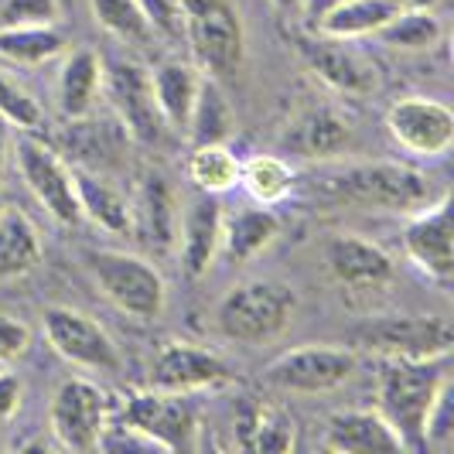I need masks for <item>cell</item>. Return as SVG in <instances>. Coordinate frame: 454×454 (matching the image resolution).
Masks as SVG:
<instances>
[{"label": "cell", "instance_id": "6da1fadb", "mask_svg": "<svg viewBox=\"0 0 454 454\" xmlns=\"http://www.w3.org/2000/svg\"><path fill=\"white\" fill-rule=\"evenodd\" d=\"M301 184V195L321 208H356V212H403L413 215L420 208L437 202L441 188L434 182L396 160H363V164H339L328 160L318 171H311Z\"/></svg>", "mask_w": 454, "mask_h": 454}, {"label": "cell", "instance_id": "7a4b0ae2", "mask_svg": "<svg viewBox=\"0 0 454 454\" xmlns=\"http://www.w3.org/2000/svg\"><path fill=\"white\" fill-rule=\"evenodd\" d=\"M448 359H383L380 380H376V400L380 413L389 427L400 434L407 451H424V424L434 410L441 389L451 383Z\"/></svg>", "mask_w": 454, "mask_h": 454}, {"label": "cell", "instance_id": "3957f363", "mask_svg": "<svg viewBox=\"0 0 454 454\" xmlns=\"http://www.w3.org/2000/svg\"><path fill=\"white\" fill-rule=\"evenodd\" d=\"M297 315V291L280 280H243L215 304V332L239 345L280 339Z\"/></svg>", "mask_w": 454, "mask_h": 454}, {"label": "cell", "instance_id": "277c9868", "mask_svg": "<svg viewBox=\"0 0 454 454\" xmlns=\"http://www.w3.org/2000/svg\"><path fill=\"white\" fill-rule=\"evenodd\" d=\"M86 270L116 311L137 321H158L164 315L168 284L151 260L123 250H90Z\"/></svg>", "mask_w": 454, "mask_h": 454}, {"label": "cell", "instance_id": "5b68a950", "mask_svg": "<svg viewBox=\"0 0 454 454\" xmlns=\"http://www.w3.org/2000/svg\"><path fill=\"white\" fill-rule=\"evenodd\" d=\"M184 42L202 72L212 79H226L239 72L247 55V31L232 0H182Z\"/></svg>", "mask_w": 454, "mask_h": 454}, {"label": "cell", "instance_id": "8992f818", "mask_svg": "<svg viewBox=\"0 0 454 454\" xmlns=\"http://www.w3.org/2000/svg\"><path fill=\"white\" fill-rule=\"evenodd\" d=\"M352 345L380 359H441L451 356L454 328L434 315H387L359 325Z\"/></svg>", "mask_w": 454, "mask_h": 454}, {"label": "cell", "instance_id": "52a82bcc", "mask_svg": "<svg viewBox=\"0 0 454 454\" xmlns=\"http://www.w3.org/2000/svg\"><path fill=\"white\" fill-rule=\"evenodd\" d=\"M356 365H359V356L348 345H297L267 365L263 383L280 393L318 396V393L345 387Z\"/></svg>", "mask_w": 454, "mask_h": 454}, {"label": "cell", "instance_id": "ba28073f", "mask_svg": "<svg viewBox=\"0 0 454 454\" xmlns=\"http://www.w3.org/2000/svg\"><path fill=\"white\" fill-rule=\"evenodd\" d=\"M48 427L66 451H96L110 427V396L92 380L72 376L51 393Z\"/></svg>", "mask_w": 454, "mask_h": 454}, {"label": "cell", "instance_id": "9c48e42d", "mask_svg": "<svg viewBox=\"0 0 454 454\" xmlns=\"http://www.w3.org/2000/svg\"><path fill=\"white\" fill-rule=\"evenodd\" d=\"M123 424L151 441L154 451H192L199 448V417L188 393H130L123 400Z\"/></svg>", "mask_w": 454, "mask_h": 454}, {"label": "cell", "instance_id": "30bf717a", "mask_svg": "<svg viewBox=\"0 0 454 454\" xmlns=\"http://www.w3.org/2000/svg\"><path fill=\"white\" fill-rule=\"evenodd\" d=\"M103 92L114 106L116 120L137 144L154 147L168 134V123L158 110L154 86H151V68H144L134 59H116L103 66Z\"/></svg>", "mask_w": 454, "mask_h": 454}, {"label": "cell", "instance_id": "8fae6325", "mask_svg": "<svg viewBox=\"0 0 454 454\" xmlns=\"http://www.w3.org/2000/svg\"><path fill=\"white\" fill-rule=\"evenodd\" d=\"M11 160L18 164L27 192L45 205V212L59 226H79L82 223L75 188H72V164L59 158L45 140L21 134L11 144Z\"/></svg>", "mask_w": 454, "mask_h": 454}, {"label": "cell", "instance_id": "7c38bea8", "mask_svg": "<svg viewBox=\"0 0 454 454\" xmlns=\"http://www.w3.org/2000/svg\"><path fill=\"white\" fill-rule=\"evenodd\" d=\"M48 345L66 359V363L90 369V372H120V348L106 335V328L90 315L66 308V304H51L42 315Z\"/></svg>", "mask_w": 454, "mask_h": 454}, {"label": "cell", "instance_id": "4fadbf2b", "mask_svg": "<svg viewBox=\"0 0 454 454\" xmlns=\"http://www.w3.org/2000/svg\"><path fill=\"white\" fill-rule=\"evenodd\" d=\"M236 369L226 356L192 345V341H164L151 363V389L164 393H202L229 387Z\"/></svg>", "mask_w": 454, "mask_h": 454}, {"label": "cell", "instance_id": "5bb4252c", "mask_svg": "<svg viewBox=\"0 0 454 454\" xmlns=\"http://www.w3.org/2000/svg\"><path fill=\"white\" fill-rule=\"evenodd\" d=\"M301 55V62L308 72L321 79L328 90L341 92V96H369L380 86L376 66L359 55L356 48L341 38H328V35H294L291 38Z\"/></svg>", "mask_w": 454, "mask_h": 454}, {"label": "cell", "instance_id": "9a60e30c", "mask_svg": "<svg viewBox=\"0 0 454 454\" xmlns=\"http://www.w3.org/2000/svg\"><path fill=\"white\" fill-rule=\"evenodd\" d=\"M387 127L403 151L420 158H444L454 144V114L427 96L396 99L387 114Z\"/></svg>", "mask_w": 454, "mask_h": 454}, {"label": "cell", "instance_id": "2e32d148", "mask_svg": "<svg viewBox=\"0 0 454 454\" xmlns=\"http://www.w3.org/2000/svg\"><path fill=\"white\" fill-rule=\"evenodd\" d=\"M403 250L417 270H424L434 284L448 287L454 277V226L451 199L441 195L427 208L413 212L403 232Z\"/></svg>", "mask_w": 454, "mask_h": 454}, {"label": "cell", "instance_id": "e0dca14e", "mask_svg": "<svg viewBox=\"0 0 454 454\" xmlns=\"http://www.w3.org/2000/svg\"><path fill=\"white\" fill-rule=\"evenodd\" d=\"M223 223L226 212L215 195L199 192L195 199L184 202V212H178V256L188 277H205L208 267L215 263L219 247H223Z\"/></svg>", "mask_w": 454, "mask_h": 454}, {"label": "cell", "instance_id": "ac0fdd59", "mask_svg": "<svg viewBox=\"0 0 454 454\" xmlns=\"http://www.w3.org/2000/svg\"><path fill=\"white\" fill-rule=\"evenodd\" d=\"M325 267L341 287H356V291L383 287L387 280H393V270H396L393 256L383 247L369 243L356 232H341L325 243Z\"/></svg>", "mask_w": 454, "mask_h": 454}, {"label": "cell", "instance_id": "d6986e66", "mask_svg": "<svg viewBox=\"0 0 454 454\" xmlns=\"http://www.w3.org/2000/svg\"><path fill=\"white\" fill-rule=\"evenodd\" d=\"M325 448L341 454H389L407 451L400 434L389 427L380 410H339L325 424Z\"/></svg>", "mask_w": 454, "mask_h": 454}, {"label": "cell", "instance_id": "ffe728a7", "mask_svg": "<svg viewBox=\"0 0 454 454\" xmlns=\"http://www.w3.org/2000/svg\"><path fill=\"white\" fill-rule=\"evenodd\" d=\"M352 120L335 106H308L287 127L284 144L311 160H335L352 147Z\"/></svg>", "mask_w": 454, "mask_h": 454}, {"label": "cell", "instance_id": "44dd1931", "mask_svg": "<svg viewBox=\"0 0 454 454\" xmlns=\"http://www.w3.org/2000/svg\"><path fill=\"white\" fill-rule=\"evenodd\" d=\"M178 195L164 171H144L134 202V229L140 226L144 239L158 253H168L178 236Z\"/></svg>", "mask_w": 454, "mask_h": 454}, {"label": "cell", "instance_id": "7402d4cb", "mask_svg": "<svg viewBox=\"0 0 454 454\" xmlns=\"http://www.w3.org/2000/svg\"><path fill=\"white\" fill-rule=\"evenodd\" d=\"M72 188L82 219H90L92 226L106 229L114 236L134 232V202L114 182H106L90 168H72Z\"/></svg>", "mask_w": 454, "mask_h": 454}, {"label": "cell", "instance_id": "603a6c76", "mask_svg": "<svg viewBox=\"0 0 454 454\" xmlns=\"http://www.w3.org/2000/svg\"><path fill=\"white\" fill-rule=\"evenodd\" d=\"M99 96H103V62L92 48H75L59 68L55 103L66 120H90Z\"/></svg>", "mask_w": 454, "mask_h": 454}, {"label": "cell", "instance_id": "cb8c5ba5", "mask_svg": "<svg viewBox=\"0 0 454 454\" xmlns=\"http://www.w3.org/2000/svg\"><path fill=\"white\" fill-rule=\"evenodd\" d=\"M202 68L184 62V59H164L151 68V86H154V99H158V110L168 123V130H178L184 134L188 127V114L195 106V96L202 86Z\"/></svg>", "mask_w": 454, "mask_h": 454}, {"label": "cell", "instance_id": "d4e9b609", "mask_svg": "<svg viewBox=\"0 0 454 454\" xmlns=\"http://www.w3.org/2000/svg\"><path fill=\"white\" fill-rule=\"evenodd\" d=\"M42 263V232L21 208L0 212V280L27 277Z\"/></svg>", "mask_w": 454, "mask_h": 454}, {"label": "cell", "instance_id": "484cf974", "mask_svg": "<svg viewBox=\"0 0 454 454\" xmlns=\"http://www.w3.org/2000/svg\"><path fill=\"white\" fill-rule=\"evenodd\" d=\"M294 434V420L280 407L243 403L236 413V444L243 451H291Z\"/></svg>", "mask_w": 454, "mask_h": 454}, {"label": "cell", "instance_id": "4316f807", "mask_svg": "<svg viewBox=\"0 0 454 454\" xmlns=\"http://www.w3.org/2000/svg\"><path fill=\"white\" fill-rule=\"evenodd\" d=\"M280 236V219L270 205H256L247 212H236L223 223V247L219 253L232 263H247L256 253H263Z\"/></svg>", "mask_w": 454, "mask_h": 454}, {"label": "cell", "instance_id": "83f0119b", "mask_svg": "<svg viewBox=\"0 0 454 454\" xmlns=\"http://www.w3.org/2000/svg\"><path fill=\"white\" fill-rule=\"evenodd\" d=\"M66 51V38L55 24H14L0 27V59L11 66H45Z\"/></svg>", "mask_w": 454, "mask_h": 454}, {"label": "cell", "instance_id": "f1b7e54d", "mask_svg": "<svg viewBox=\"0 0 454 454\" xmlns=\"http://www.w3.org/2000/svg\"><path fill=\"white\" fill-rule=\"evenodd\" d=\"M396 11L400 7L393 0H341L335 11H328L311 27L318 35H328V38L356 42V38H365V35H376Z\"/></svg>", "mask_w": 454, "mask_h": 454}, {"label": "cell", "instance_id": "f546056e", "mask_svg": "<svg viewBox=\"0 0 454 454\" xmlns=\"http://www.w3.org/2000/svg\"><path fill=\"white\" fill-rule=\"evenodd\" d=\"M232 130H236V114H232L229 99L219 90V82L212 75H205L199 96H195V106L188 114L184 137L192 144H226Z\"/></svg>", "mask_w": 454, "mask_h": 454}, {"label": "cell", "instance_id": "4dcf8cb0", "mask_svg": "<svg viewBox=\"0 0 454 454\" xmlns=\"http://www.w3.org/2000/svg\"><path fill=\"white\" fill-rule=\"evenodd\" d=\"M239 184L256 205H280L297 192V171L277 154H256L239 164Z\"/></svg>", "mask_w": 454, "mask_h": 454}, {"label": "cell", "instance_id": "1f68e13d", "mask_svg": "<svg viewBox=\"0 0 454 454\" xmlns=\"http://www.w3.org/2000/svg\"><path fill=\"white\" fill-rule=\"evenodd\" d=\"M188 178L199 192L223 195L239 184V158L229 151V144H195L188 158Z\"/></svg>", "mask_w": 454, "mask_h": 454}, {"label": "cell", "instance_id": "d6a6232c", "mask_svg": "<svg viewBox=\"0 0 454 454\" xmlns=\"http://www.w3.org/2000/svg\"><path fill=\"white\" fill-rule=\"evenodd\" d=\"M376 35L396 51H431L444 42V24L434 11H396Z\"/></svg>", "mask_w": 454, "mask_h": 454}, {"label": "cell", "instance_id": "836d02e7", "mask_svg": "<svg viewBox=\"0 0 454 454\" xmlns=\"http://www.w3.org/2000/svg\"><path fill=\"white\" fill-rule=\"evenodd\" d=\"M90 7L96 24L106 27L116 42L137 48L154 42V31H151V24H147L137 0H90Z\"/></svg>", "mask_w": 454, "mask_h": 454}, {"label": "cell", "instance_id": "e575fe53", "mask_svg": "<svg viewBox=\"0 0 454 454\" xmlns=\"http://www.w3.org/2000/svg\"><path fill=\"white\" fill-rule=\"evenodd\" d=\"M0 120L18 127L21 134H35L45 123V114H42L38 99L24 86H18L11 75H4V72H0Z\"/></svg>", "mask_w": 454, "mask_h": 454}, {"label": "cell", "instance_id": "d590c367", "mask_svg": "<svg viewBox=\"0 0 454 454\" xmlns=\"http://www.w3.org/2000/svg\"><path fill=\"white\" fill-rule=\"evenodd\" d=\"M144 18L151 24L154 38L164 42H184V7L182 0H137Z\"/></svg>", "mask_w": 454, "mask_h": 454}, {"label": "cell", "instance_id": "8d00e7d4", "mask_svg": "<svg viewBox=\"0 0 454 454\" xmlns=\"http://www.w3.org/2000/svg\"><path fill=\"white\" fill-rule=\"evenodd\" d=\"M55 21H59V0H0V27Z\"/></svg>", "mask_w": 454, "mask_h": 454}, {"label": "cell", "instance_id": "74e56055", "mask_svg": "<svg viewBox=\"0 0 454 454\" xmlns=\"http://www.w3.org/2000/svg\"><path fill=\"white\" fill-rule=\"evenodd\" d=\"M454 437V389L451 383L441 389L437 403L427 413V424H424V448H448Z\"/></svg>", "mask_w": 454, "mask_h": 454}, {"label": "cell", "instance_id": "f35d334b", "mask_svg": "<svg viewBox=\"0 0 454 454\" xmlns=\"http://www.w3.org/2000/svg\"><path fill=\"white\" fill-rule=\"evenodd\" d=\"M31 348V328L18 318L0 315V365H11Z\"/></svg>", "mask_w": 454, "mask_h": 454}, {"label": "cell", "instance_id": "ab89813d", "mask_svg": "<svg viewBox=\"0 0 454 454\" xmlns=\"http://www.w3.org/2000/svg\"><path fill=\"white\" fill-rule=\"evenodd\" d=\"M24 403V380L0 365V427H7Z\"/></svg>", "mask_w": 454, "mask_h": 454}, {"label": "cell", "instance_id": "60d3db41", "mask_svg": "<svg viewBox=\"0 0 454 454\" xmlns=\"http://www.w3.org/2000/svg\"><path fill=\"white\" fill-rule=\"evenodd\" d=\"M339 4H341V0H301V7H297V11H301L308 21L315 24V21H321L328 11H335Z\"/></svg>", "mask_w": 454, "mask_h": 454}, {"label": "cell", "instance_id": "b9f144b4", "mask_svg": "<svg viewBox=\"0 0 454 454\" xmlns=\"http://www.w3.org/2000/svg\"><path fill=\"white\" fill-rule=\"evenodd\" d=\"M7 168H11V140H7V134H4V127H0V182H4Z\"/></svg>", "mask_w": 454, "mask_h": 454}, {"label": "cell", "instance_id": "7bdbcfd3", "mask_svg": "<svg viewBox=\"0 0 454 454\" xmlns=\"http://www.w3.org/2000/svg\"><path fill=\"white\" fill-rule=\"evenodd\" d=\"M400 11H434L437 0H393Z\"/></svg>", "mask_w": 454, "mask_h": 454}, {"label": "cell", "instance_id": "ee69618b", "mask_svg": "<svg viewBox=\"0 0 454 454\" xmlns=\"http://www.w3.org/2000/svg\"><path fill=\"white\" fill-rule=\"evenodd\" d=\"M270 4L280 11V14H291V11H297V7H301V0H270Z\"/></svg>", "mask_w": 454, "mask_h": 454}, {"label": "cell", "instance_id": "f6af8a7d", "mask_svg": "<svg viewBox=\"0 0 454 454\" xmlns=\"http://www.w3.org/2000/svg\"><path fill=\"white\" fill-rule=\"evenodd\" d=\"M4 208H7V202H4V195H0V212H4Z\"/></svg>", "mask_w": 454, "mask_h": 454}]
</instances>
